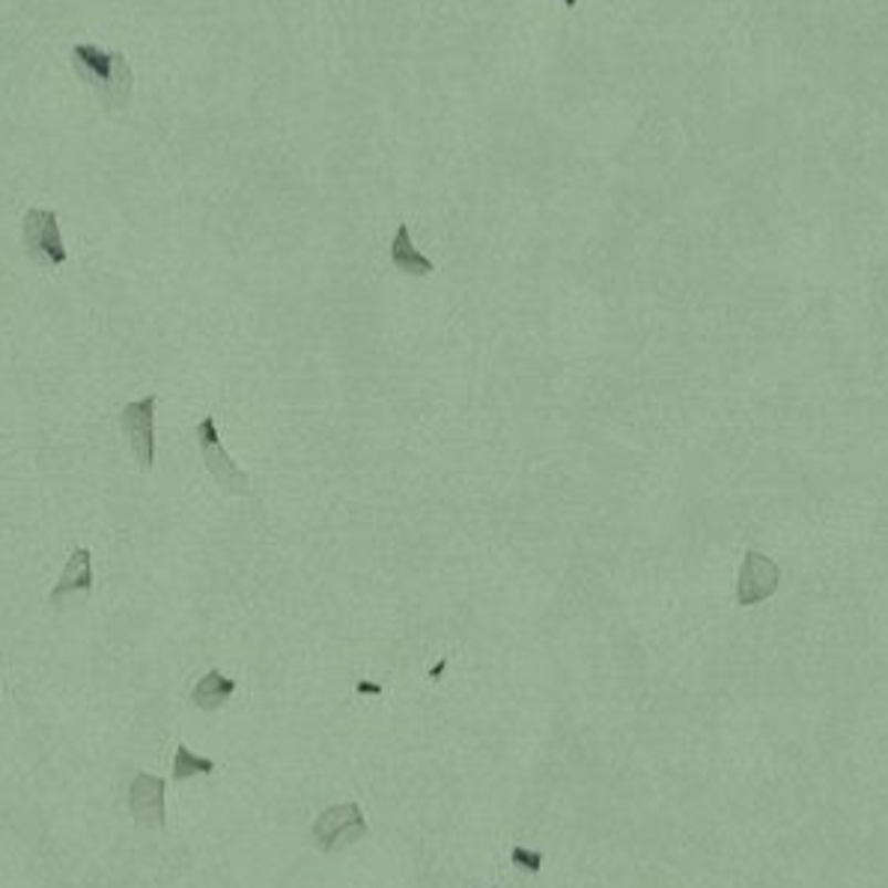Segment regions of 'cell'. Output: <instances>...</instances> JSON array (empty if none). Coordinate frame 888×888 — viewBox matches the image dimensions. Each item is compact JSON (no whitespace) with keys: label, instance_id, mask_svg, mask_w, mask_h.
<instances>
[{"label":"cell","instance_id":"1","mask_svg":"<svg viewBox=\"0 0 888 888\" xmlns=\"http://www.w3.org/2000/svg\"><path fill=\"white\" fill-rule=\"evenodd\" d=\"M72 69L84 84H87L105 111H123L132 102V90H135V72L128 66L123 51L98 49L79 42L69 51Z\"/></svg>","mask_w":888,"mask_h":888},{"label":"cell","instance_id":"2","mask_svg":"<svg viewBox=\"0 0 888 888\" xmlns=\"http://www.w3.org/2000/svg\"><path fill=\"white\" fill-rule=\"evenodd\" d=\"M21 244H24V254H28L30 263L42 265V269H58L69 260L54 209H28L24 212V218H21Z\"/></svg>","mask_w":888,"mask_h":888},{"label":"cell","instance_id":"3","mask_svg":"<svg viewBox=\"0 0 888 888\" xmlns=\"http://www.w3.org/2000/svg\"><path fill=\"white\" fill-rule=\"evenodd\" d=\"M364 835H367V817L358 802H343V805L325 808L311 829L313 844L323 853H341L358 844Z\"/></svg>","mask_w":888,"mask_h":888},{"label":"cell","instance_id":"4","mask_svg":"<svg viewBox=\"0 0 888 888\" xmlns=\"http://www.w3.org/2000/svg\"><path fill=\"white\" fill-rule=\"evenodd\" d=\"M197 445H200V453H203V466L206 471L218 480V487L230 492V495H251V478L244 474L239 466H236L230 453L221 445V436H218V424L212 415H206L200 424H197Z\"/></svg>","mask_w":888,"mask_h":888},{"label":"cell","instance_id":"5","mask_svg":"<svg viewBox=\"0 0 888 888\" xmlns=\"http://www.w3.org/2000/svg\"><path fill=\"white\" fill-rule=\"evenodd\" d=\"M156 394H149L144 400L128 403L119 411V427L126 432L137 466L144 471L153 469V462H156Z\"/></svg>","mask_w":888,"mask_h":888},{"label":"cell","instance_id":"6","mask_svg":"<svg viewBox=\"0 0 888 888\" xmlns=\"http://www.w3.org/2000/svg\"><path fill=\"white\" fill-rule=\"evenodd\" d=\"M779 582H781L779 564H775L770 555L749 549L745 557H742L740 582H736V603H740L742 608L758 606V603L770 599V596L779 591Z\"/></svg>","mask_w":888,"mask_h":888},{"label":"cell","instance_id":"7","mask_svg":"<svg viewBox=\"0 0 888 888\" xmlns=\"http://www.w3.org/2000/svg\"><path fill=\"white\" fill-rule=\"evenodd\" d=\"M165 779L149 775V772H137L132 779V784H128V811H132L137 826L165 829Z\"/></svg>","mask_w":888,"mask_h":888},{"label":"cell","instance_id":"8","mask_svg":"<svg viewBox=\"0 0 888 888\" xmlns=\"http://www.w3.org/2000/svg\"><path fill=\"white\" fill-rule=\"evenodd\" d=\"M90 591H93V555H90V549H75L69 555L60 582L51 587L49 603L58 608L69 594H90Z\"/></svg>","mask_w":888,"mask_h":888},{"label":"cell","instance_id":"9","mask_svg":"<svg viewBox=\"0 0 888 888\" xmlns=\"http://www.w3.org/2000/svg\"><path fill=\"white\" fill-rule=\"evenodd\" d=\"M390 263H394V269L403 274H411V278H427V274L436 272V265H432L430 257H424L415 248V242H411V233H409V224H400L397 227V233H394V242H390Z\"/></svg>","mask_w":888,"mask_h":888},{"label":"cell","instance_id":"10","mask_svg":"<svg viewBox=\"0 0 888 888\" xmlns=\"http://www.w3.org/2000/svg\"><path fill=\"white\" fill-rule=\"evenodd\" d=\"M233 692H236L233 677H227L224 671L212 668V671H206L203 677L197 680L195 692H191V701H195L197 710L216 713V710H221V707L233 698Z\"/></svg>","mask_w":888,"mask_h":888},{"label":"cell","instance_id":"11","mask_svg":"<svg viewBox=\"0 0 888 888\" xmlns=\"http://www.w3.org/2000/svg\"><path fill=\"white\" fill-rule=\"evenodd\" d=\"M216 770H218L216 761H209V758H200V754H195L191 749H188L186 742H179V745H176L174 781H188V779H195V775H212Z\"/></svg>","mask_w":888,"mask_h":888},{"label":"cell","instance_id":"12","mask_svg":"<svg viewBox=\"0 0 888 888\" xmlns=\"http://www.w3.org/2000/svg\"><path fill=\"white\" fill-rule=\"evenodd\" d=\"M510 861H513L516 868L527 870V874H537V870L543 868V853H537V849H527V847H513V853H510Z\"/></svg>","mask_w":888,"mask_h":888},{"label":"cell","instance_id":"13","mask_svg":"<svg viewBox=\"0 0 888 888\" xmlns=\"http://www.w3.org/2000/svg\"><path fill=\"white\" fill-rule=\"evenodd\" d=\"M564 7H576V0H564Z\"/></svg>","mask_w":888,"mask_h":888},{"label":"cell","instance_id":"14","mask_svg":"<svg viewBox=\"0 0 888 888\" xmlns=\"http://www.w3.org/2000/svg\"><path fill=\"white\" fill-rule=\"evenodd\" d=\"M492 888H495V886H492Z\"/></svg>","mask_w":888,"mask_h":888}]
</instances>
